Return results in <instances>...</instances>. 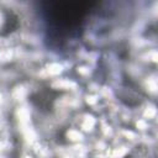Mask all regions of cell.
<instances>
[{"label": "cell", "mask_w": 158, "mask_h": 158, "mask_svg": "<svg viewBox=\"0 0 158 158\" xmlns=\"http://www.w3.org/2000/svg\"><path fill=\"white\" fill-rule=\"evenodd\" d=\"M94 2L78 0L47 1L42 4L41 15L46 40L53 48L62 49L77 41L93 12Z\"/></svg>", "instance_id": "cell-1"}]
</instances>
